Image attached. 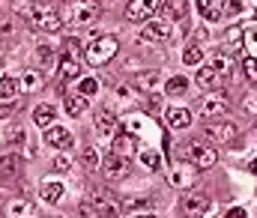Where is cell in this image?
Returning a JSON list of instances; mask_svg holds the SVG:
<instances>
[{
	"mask_svg": "<svg viewBox=\"0 0 257 218\" xmlns=\"http://www.w3.org/2000/svg\"><path fill=\"white\" fill-rule=\"evenodd\" d=\"M15 12H18V15H24L30 24H36V27H39V30H45V33H57V30L63 27V15H60L54 6H48V3L15 0Z\"/></svg>",
	"mask_w": 257,
	"mask_h": 218,
	"instance_id": "cell-1",
	"label": "cell"
},
{
	"mask_svg": "<svg viewBox=\"0 0 257 218\" xmlns=\"http://www.w3.org/2000/svg\"><path fill=\"white\" fill-rule=\"evenodd\" d=\"M99 12H102L99 0H69L63 18H66V24H72V27H90L99 18Z\"/></svg>",
	"mask_w": 257,
	"mask_h": 218,
	"instance_id": "cell-2",
	"label": "cell"
},
{
	"mask_svg": "<svg viewBox=\"0 0 257 218\" xmlns=\"http://www.w3.org/2000/svg\"><path fill=\"white\" fill-rule=\"evenodd\" d=\"M114 54H117V39L114 36H99L84 48V60L90 66H105Z\"/></svg>",
	"mask_w": 257,
	"mask_h": 218,
	"instance_id": "cell-3",
	"label": "cell"
},
{
	"mask_svg": "<svg viewBox=\"0 0 257 218\" xmlns=\"http://www.w3.org/2000/svg\"><path fill=\"white\" fill-rule=\"evenodd\" d=\"M183 155H186V158H192L194 167H200V170H209V167L218 161V152H215L212 146L200 144V141H186V146H183Z\"/></svg>",
	"mask_w": 257,
	"mask_h": 218,
	"instance_id": "cell-4",
	"label": "cell"
},
{
	"mask_svg": "<svg viewBox=\"0 0 257 218\" xmlns=\"http://www.w3.org/2000/svg\"><path fill=\"white\" fill-rule=\"evenodd\" d=\"M236 135H239V129L233 123H227V120H218V123H206L203 126V138L212 141V144H230V141H236Z\"/></svg>",
	"mask_w": 257,
	"mask_h": 218,
	"instance_id": "cell-5",
	"label": "cell"
},
{
	"mask_svg": "<svg viewBox=\"0 0 257 218\" xmlns=\"http://www.w3.org/2000/svg\"><path fill=\"white\" fill-rule=\"evenodd\" d=\"M165 39H171V21L147 18V24L141 27V42H165Z\"/></svg>",
	"mask_w": 257,
	"mask_h": 218,
	"instance_id": "cell-6",
	"label": "cell"
},
{
	"mask_svg": "<svg viewBox=\"0 0 257 218\" xmlns=\"http://www.w3.org/2000/svg\"><path fill=\"white\" fill-rule=\"evenodd\" d=\"M90 206H93V212L102 218H120V206L111 200V194L108 191H99V188H93L90 191Z\"/></svg>",
	"mask_w": 257,
	"mask_h": 218,
	"instance_id": "cell-7",
	"label": "cell"
},
{
	"mask_svg": "<svg viewBox=\"0 0 257 218\" xmlns=\"http://www.w3.org/2000/svg\"><path fill=\"white\" fill-rule=\"evenodd\" d=\"M102 167V173H105V179L108 182H120V179H126L128 176V158H120V155H105V161L99 164Z\"/></svg>",
	"mask_w": 257,
	"mask_h": 218,
	"instance_id": "cell-8",
	"label": "cell"
},
{
	"mask_svg": "<svg viewBox=\"0 0 257 218\" xmlns=\"http://www.w3.org/2000/svg\"><path fill=\"white\" fill-rule=\"evenodd\" d=\"M159 6H162V0H128L126 15L128 21H147L159 12Z\"/></svg>",
	"mask_w": 257,
	"mask_h": 218,
	"instance_id": "cell-9",
	"label": "cell"
},
{
	"mask_svg": "<svg viewBox=\"0 0 257 218\" xmlns=\"http://www.w3.org/2000/svg\"><path fill=\"white\" fill-rule=\"evenodd\" d=\"M227 111V96L224 93H209L203 102H200V117L203 120H212V117H218V114H224Z\"/></svg>",
	"mask_w": 257,
	"mask_h": 218,
	"instance_id": "cell-10",
	"label": "cell"
},
{
	"mask_svg": "<svg viewBox=\"0 0 257 218\" xmlns=\"http://www.w3.org/2000/svg\"><path fill=\"white\" fill-rule=\"evenodd\" d=\"M209 206H212V200H209V194H203V191H189V194L183 197V209H186L189 215H203V212H209Z\"/></svg>",
	"mask_w": 257,
	"mask_h": 218,
	"instance_id": "cell-11",
	"label": "cell"
},
{
	"mask_svg": "<svg viewBox=\"0 0 257 218\" xmlns=\"http://www.w3.org/2000/svg\"><path fill=\"white\" fill-rule=\"evenodd\" d=\"M159 84H162V72H156V69L135 72V81H132V87H135V90H141V93H153Z\"/></svg>",
	"mask_w": 257,
	"mask_h": 218,
	"instance_id": "cell-12",
	"label": "cell"
},
{
	"mask_svg": "<svg viewBox=\"0 0 257 218\" xmlns=\"http://www.w3.org/2000/svg\"><path fill=\"white\" fill-rule=\"evenodd\" d=\"M111 152L114 155H120V158H132L135 152H138V138L126 132V135H117L114 138V144H111Z\"/></svg>",
	"mask_w": 257,
	"mask_h": 218,
	"instance_id": "cell-13",
	"label": "cell"
},
{
	"mask_svg": "<svg viewBox=\"0 0 257 218\" xmlns=\"http://www.w3.org/2000/svg\"><path fill=\"white\" fill-rule=\"evenodd\" d=\"M221 78H224V75L218 72L215 66H200V69L194 72V81H197V87H203V90H215V87L221 84Z\"/></svg>",
	"mask_w": 257,
	"mask_h": 218,
	"instance_id": "cell-14",
	"label": "cell"
},
{
	"mask_svg": "<svg viewBox=\"0 0 257 218\" xmlns=\"http://www.w3.org/2000/svg\"><path fill=\"white\" fill-rule=\"evenodd\" d=\"M45 144H51L54 149H69L75 141H72V135L66 132L63 126H51V129L45 132Z\"/></svg>",
	"mask_w": 257,
	"mask_h": 218,
	"instance_id": "cell-15",
	"label": "cell"
},
{
	"mask_svg": "<svg viewBox=\"0 0 257 218\" xmlns=\"http://www.w3.org/2000/svg\"><path fill=\"white\" fill-rule=\"evenodd\" d=\"M6 218H36V209L30 200L18 197V200H9L6 203Z\"/></svg>",
	"mask_w": 257,
	"mask_h": 218,
	"instance_id": "cell-16",
	"label": "cell"
},
{
	"mask_svg": "<svg viewBox=\"0 0 257 218\" xmlns=\"http://www.w3.org/2000/svg\"><path fill=\"white\" fill-rule=\"evenodd\" d=\"M54 120H57V108H54V105H36V108H33V123H36L39 129H51Z\"/></svg>",
	"mask_w": 257,
	"mask_h": 218,
	"instance_id": "cell-17",
	"label": "cell"
},
{
	"mask_svg": "<svg viewBox=\"0 0 257 218\" xmlns=\"http://www.w3.org/2000/svg\"><path fill=\"white\" fill-rule=\"evenodd\" d=\"M168 126L171 129H189L192 126V111L189 108H168Z\"/></svg>",
	"mask_w": 257,
	"mask_h": 218,
	"instance_id": "cell-18",
	"label": "cell"
},
{
	"mask_svg": "<svg viewBox=\"0 0 257 218\" xmlns=\"http://www.w3.org/2000/svg\"><path fill=\"white\" fill-rule=\"evenodd\" d=\"M242 36H245V30H242L239 24H230V27L224 30V48H227L230 54H236V51L242 48Z\"/></svg>",
	"mask_w": 257,
	"mask_h": 218,
	"instance_id": "cell-19",
	"label": "cell"
},
{
	"mask_svg": "<svg viewBox=\"0 0 257 218\" xmlns=\"http://www.w3.org/2000/svg\"><path fill=\"white\" fill-rule=\"evenodd\" d=\"M194 170H197V167H174V170H171V182H174L177 188H192L194 185Z\"/></svg>",
	"mask_w": 257,
	"mask_h": 218,
	"instance_id": "cell-20",
	"label": "cell"
},
{
	"mask_svg": "<svg viewBox=\"0 0 257 218\" xmlns=\"http://www.w3.org/2000/svg\"><path fill=\"white\" fill-rule=\"evenodd\" d=\"M63 185L60 182H54V179H48V182H42V188H39V194H42V200L45 203H60L63 200Z\"/></svg>",
	"mask_w": 257,
	"mask_h": 218,
	"instance_id": "cell-21",
	"label": "cell"
},
{
	"mask_svg": "<svg viewBox=\"0 0 257 218\" xmlns=\"http://www.w3.org/2000/svg\"><path fill=\"white\" fill-rule=\"evenodd\" d=\"M114 129H117L114 111H99V114H96V132H99V135H114Z\"/></svg>",
	"mask_w": 257,
	"mask_h": 218,
	"instance_id": "cell-22",
	"label": "cell"
},
{
	"mask_svg": "<svg viewBox=\"0 0 257 218\" xmlns=\"http://www.w3.org/2000/svg\"><path fill=\"white\" fill-rule=\"evenodd\" d=\"M194 6H197V12H200L206 21H218V18H221V6H218V0H194Z\"/></svg>",
	"mask_w": 257,
	"mask_h": 218,
	"instance_id": "cell-23",
	"label": "cell"
},
{
	"mask_svg": "<svg viewBox=\"0 0 257 218\" xmlns=\"http://www.w3.org/2000/svg\"><path fill=\"white\" fill-rule=\"evenodd\" d=\"M18 90H21V84H18L15 78H9V75H3V78H0V102L15 99V96H18Z\"/></svg>",
	"mask_w": 257,
	"mask_h": 218,
	"instance_id": "cell-24",
	"label": "cell"
},
{
	"mask_svg": "<svg viewBox=\"0 0 257 218\" xmlns=\"http://www.w3.org/2000/svg\"><path fill=\"white\" fill-rule=\"evenodd\" d=\"M78 75H81L78 60H75V57H60V78H63V81H72V78H78Z\"/></svg>",
	"mask_w": 257,
	"mask_h": 218,
	"instance_id": "cell-25",
	"label": "cell"
},
{
	"mask_svg": "<svg viewBox=\"0 0 257 218\" xmlns=\"http://www.w3.org/2000/svg\"><path fill=\"white\" fill-rule=\"evenodd\" d=\"M36 60H39L45 69H51V66L57 63V54H54V48H51V45H45V42H42V45H36Z\"/></svg>",
	"mask_w": 257,
	"mask_h": 218,
	"instance_id": "cell-26",
	"label": "cell"
},
{
	"mask_svg": "<svg viewBox=\"0 0 257 218\" xmlns=\"http://www.w3.org/2000/svg\"><path fill=\"white\" fill-rule=\"evenodd\" d=\"M138 158H141V164L150 167V170H159V167H162V152H156V149H141Z\"/></svg>",
	"mask_w": 257,
	"mask_h": 218,
	"instance_id": "cell-27",
	"label": "cell"
},
{
	"mask_svg": "<svg viewBox=\"0 0 257 218\" xmlns=\"http://www.w3.org/2000/svg\"><path fill=\"white\" fill-rule=\"evenodd\" d=\"M66 111L72 114V117H81L84 111H87V99L78 93V96H66Z\"/></svg>",
	"mask_w": 257,
	"mask_h": 218,
	"instance_id": "cell-28",
	"label": "cell"
},
{
	"mask_svg": "<svg viewBox=\"0 0 257 218\" xmlns=\"http://www.w3.org/2000/svg\"><path fill=\"white\" fill-rule=\"evenodd\" d=\"M186 87H189V81H186L183 75H174V78L165 84V93H168V96H180V93H186Z\"/></svg>",
	"mask_w": 257,
	"mask_h": 218,
	"instance_id": "cell-29",
	"label": "cell"
},
{
	"mask_svg": "<svg viewBox=\"0 0 257 218\" xmlns=\"http://www.w3.org/2000/svg\"><path fill=\"white\" fill-rule=\"evenodd\" d=\"M18 173V155H3L0 158V176H15Z\"/></svg>",
	"mask_w": 257,
	"mask_h": 218,
	"instance_id": "cell-30",
	"label": "cell"
},
{
	"mask_svg": "<svg viewBox=\"0 0 257 218\" xmlns=\"http://www.w3.org/2000/svg\"><path fill=\"white\" fill-rule=\"evenodd\" d=\"M200 60H203V48H197L192 42V45L183 51V63H186V66H200Z\"/></svg>",
	"mask_w": 257,
	"mask_h": 218,
	"instance_id": "cell-31",
	"label": "cell"
},
{
	"mask_svg": "<svg viewBox=\"0 0 257 218\" xmlns=\"http://www.w3.org/2000/svg\"><path fill=\"white\" fill-rule=\"evenodd\" d=\"M42 84H45V81H42V75H39V72H27L24 78H21V87H24L27 93H33V90H42Z\"/></svg>",
	"mask_w": 257,
	"mask_h": 218,
	"instance_id": "cell-32",
	"label": "cell"
},
{
	"mask_svg": "<svg viewBox=\"0 0 257 218\" xmlns=\"http://www.w3.org/2000/svg\"><path fill=\"white\" fill-rule=\"evenodd\" d=\"M242 48H248V57H257V27H248V30H245Z\"/></svg>",
	"mask_w": 257,
	"mask_h": 218,
	"instance_id": "cell-33",
	"label": "cell"
},
{
	"mask_svg": "<svg viewBox=\"0 0 257 218\" xmlns=\"http://www.w3.org/2000/svg\"><path fill=\"white\" fill-rule=\"evenodd\" d=\"M123 206H126L128 212H144V209L150 206V200H147V197H126Z\"/></svg>",
	"mask_w": 257,
	"mask_h": 218,
	"instance_id": "cell-34",
	"label": "cell"
},
{
	"mask_svg": "<svg viewBox=\"0 0 257 218\" xmlns=\"http://www.w3.org/2000/svg\"><path fill=\"white\" fill-rule=\"evenodd\" d=\"M81 161H84L87 167H99V164H102V161H99V152H96L93 146H87V149L81 152Z\"/></svg>",
	"mask_w": 257,
	"mask_h": 218,
	"instance_id": "cell-35",
	"label": "cell"
},
{
	"mask_svg": "<svg viewBox=\"0 0 257 218\" xmlns=\"http://www.w3.org/2000/svg\"><path fill=\"white\" fill-rule=\"evenodd\" d=\"M165 6H168L171 15H177V18L186 24V3H183V0H171V3H165Z\"/></svg>",
	"mask_w": 257,
	"mask_h": 218,
	"instance_id": "cell-36",
	"label": "cell"
},
{
	"mask_svg": "<svg viewBox=\"0 0 257 218\" xmlns=\"http://www.w3.org/2000/svg\"><path fill=\"white\" fill-rule=\"evenodd\" d=\"M242 72H245L248 81L257 84V57H245V60H242Z\"/></svg>",
	"mask_w": 257,
	"mask_h": 218,
	"instance_id": "cell-37",
	"label": "cell"
},
{
	"mask_svg": "<svg viewBox=\"0 0 257 218\" xmlns=\"http://www.w3.org/2000/svg\"><path fill=\"white\" fill-rule=\"evenodd\" d=\"M245 6L239 3V0H227V3H221V15H239Z\"/></svg>",
	"mask_w": 257,
	"mask_h": 218,
	"instance_id": "cell-38",
	"label": "cell"
},
{
	"mask_svg": "<svg viewBox=\"0 0 257 218\" xmlns=\"http://www.w3.org/2000/svg\"><path fill=\"white\" fill-rule=\"evenodd\" d=\"M96 90H99V81H96V78H84V81H81V93H84V96H93Z\"/></svg>",
	"mask_w": 257,
	"mask_h": 218,
	"instance_id": "cell-39",
	"label": "cell"
},
{
	"mask_svg": "<svg viewBox=\"0 0 257 218\" xmlns=\"http://www.w3.org/2000/svg\"><path fill=\"white\" fill-rule=\"evenodd\" d=\"M242 111H245V114H257V93H248V96L242 99Z\"/></svg>",
	"mask_w": 257,
	"mask_h": 218,
	"instance_id": "cell-40",
	"label": "cell"
},
{
	"mask_svg": "<svg viewBox=\"0 0 257 218\" xmlns=\"http://www.w3.org/2000/svg\"><path fill=\"white\" fill-rule=\"evenodd\" d=\"M6 141H12V144H21V141H24V129H21V126H12V129L6 132Z\"/></svg>",
	"mask_w": 257,
	"mask_h": 218,
	"instance_id": "cell-41",
	"label": "cell"
},
{
	"mask_svg": "<svg viewBox=\"0 0 257 218\" xmlns=\"http://www.w3.org/2000/svg\"><path fill=\"white\" fill-rule=\"evenodd\" d=\"M63 57H78V42L75 39H66L63 42Z\"/></svg>",
	"mask_w": 257,
	"mask_h": 218,
	"instance_id": "cell-42",
	"label": "cell"
},
{
	"mask_svg": "<svg viewBox=\"0 0 257 218\" xmlns=\"http://www.w3.org/2000/svg\"><path fill=\"white\" fill-rule=\"evenodd\" d=\"M54 167H57V170H72V161H69V158H66V155H57V158H54Z\"/></svg>",
	"mask_w": 257,
	"mask_h": 218,
	"instance_id": "cell-43",
	"label": "cell"
},
{
	"mask_svg": "<svg viewBox=\"0 0 257 218\" xmlns=\"http://www.w3.org/2000/svg\"><path fill=\"white\" fill-rule=\"evenodd\" d=\"M224 218H245V209H242V206H230V209L224 212Z\"/></svg>",
	"mask_w": 257,
	"mask_h": 218,
	"instance_id": "cell-44",
	"label": "cell"
},
{
	"mask_svg": "<svg viewBox=\"0 0 257 218\" xmlns=\"http://www.w3.org/2000/svg\"><path fill=\"white\" fill-rule=\"evenodd\" d=\"M192 42H194V45H197V42H206V27H197V30H194Z\"/></svg>",
	"mask_w": 257,
	"mask_h": 218,
	"instance_id": "cell-45",
	"label": "cell"
},
{
	"mask_svg": "<svg viewBox=\"0 0 257 218\" xmlns=\"http://www.w3.org/2000/svg\"><path fill=\"white\" fill-rule=\"evenodd\" d=\"M135 218H156V215H153V212H147V209H144V212H138V215H135Z\"/></svg>",
	"mask_w": 257,
	"mask_h": 218,
	"instance_id": "cell-46",
	"label": "cell"
},
{
	"mask_svg": "<svg viewBox=\"0 0 257 218\" xmlns=\"http://www.w3.org/2000/svg\"><path fill=\"white\" fill-rule=\"evenodd\" d=\"M6 114H9V108H6V105H0V117H6Z\"/></svg>",
	"mask_w": 257,
	"mask_h": 218,
	"instance_id": "cell-47",
	"label": "cell"
},
{
	"mask_svg": "<svg viewBox=\"0 0 257 218\" xmlns=\"http://www.w3.org/2000/svg\"><path fill=\"white\" fill-rule=\"evenodd\" d=\"M248 170H251V173H257V158L251 161V167H248Z\"/></svg>",
	"mask_w": 257,
	"mask_h": 218,
	"instance_id": "cell-48",
	"label": "cell"
},
{
	"mask_svg": "<svg viewBox=\"0 0 257 218\" xmlns=\"http://www.w3.org/2000/svg\"><path fill=\"white\" fill-rule=\"evenodd\" d=\"M60 218H75V215H60Z\"/></svg>",
	"mask_w": 257,
	"mask_h": 218,
	"instance_id": "cell-49",
	"label": "cell"
}]
</instances>
